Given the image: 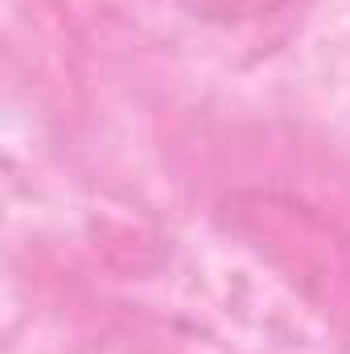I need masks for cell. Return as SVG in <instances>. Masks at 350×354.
<instances>
[{"label":"cell","instance_id":"6da1fadb","mask_svg":"<svg viewBox=\"0 0 350 354\" xmlns=\"http://www.w3.org/2000/svg\"><path fill=\"white\" fill-rule=\"evenodd\" d=\"M181 12L198 17V21H214V25H248V21H260L272 17L280 8H288L293 0H169Z\"/></svg>","mask_w":350,"mask_h":354}]
</instances>
